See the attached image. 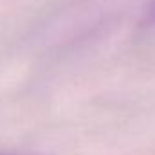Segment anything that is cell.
<instances>
[{"label": "cell", "instance_id": "cell-2", "mask_svg": "<svg viewBox=\"0 0 155 155\" xmlns=\"http://www.w3.org/2000/svg\"><path fill=\"white\" fill-rule=\"evenodd\" d=\"M0 155H20V153H13V152H0Z\"/></svg>", "mask_w": 155, "mask_h": 155}, {"label": "cell", "instance_id": "cell-1", "mask_svg": "<svg viewBox=\"0 0 155 155\" xmlns=\"http://www.w3.org/2000/svg\"><path fill=\"white\" fill-rule=\"evenodd\" d=\"M146 22H148V24H155V0L150 2L148 13H146Z\"/></svg>", "mask_w": 155, "mask_h": 155}]
</instances>
